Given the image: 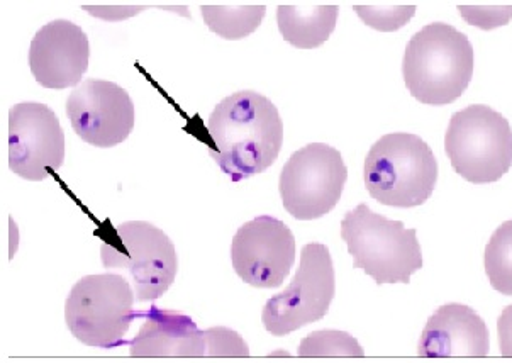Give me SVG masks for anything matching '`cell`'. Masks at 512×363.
<instances>
[{
	"label": "cell",
	"mask_w": 512,
	"mask_h": 363,
	"mask_svg": "<svg viewBox=\"0 0 512 363\" xmlns=\"http://www.w3.org/2000/svg\"><path fill=\"white\" fill-rule=\"evenodd\" d=\"M134 296L123 275H87L65 304L68 330L87 347H121L133 323Z\"/></svg>",
	"instance_id": "52a82bcc"
},
{
	"label": "cell",
	"mask_w": 512,
	"mask_h": 363,
	"mask_svg": "<svg viewBox=\"0 0 512 363\" xmlns=\"http://www.w3.org/2000/svg\"><path fill=\"white\" fill-rule=\"evenodd\" d=\"M299 357H363L365 352L345 331L319 330L306 336L297 350Z\"/></svg>",
	"instance_id": "ffe728a7"
},
{
	"label": "cell",
	"mask_w": 512,
	"mask_h": 363,
	"mask_svg": "<svg viewBox=\"0 0 512 363\" xmlns=\"http://www.w3.org/2000/svg\"><path fill=\"white\" fill-rule=\"evenodd\" d=\"M341 238L353 257V267L362 269L377 284H409L423 269V253L416 229L390 221L358 204L341 221Z\"/></svg>",
	"instance_id": "277c9868"
},
{
	"label": "cell",
	"mask_w": 512,
	"mask_h": 363,
	"mask_svg": "<svg viewBox=\"0 0 512 363\" xmlns=\"http://www.w3.org/2000/svg\"><path fill=\"white\" fill-rule=\"evenodd\" d=\"M497 330L502 357H512V304L502 311Z\"/></svg>",
	"instance_id": "cb8c5ba5"
},
{
	"label": "cell",
	"mask_w": 512,
	"mask_h": 363,
	"mask_svg": "<svg viewBox=\"0 0 512 363\" xmlns=\"http://www.w3.org/2000/svg\"><path fill=\"white\" fill-rule=\"evenodd\" d=\"M207 28L224 40H243L262 24L265 2H202Z\"/></svg>",
	"instance_id": "e0dca14e"
},
{
	"label": "cell",
	"mask_w": 512,
	"mask_h": 363,
	"mask_svg": "<svg viewBox=\"0 0 512 363\" xmlns=\"http://www.w3.org/2000/svg\"><path fill=\"white\" fill-rule=\"evenodd\" d=\"M129 347L133 357H206V336L194 319L151 306Z\"/></svg>",
	"instance_id": "9a60e30c"
},
{
	"label": "cell",
	"mask_w": 512,
	"mask_h": 363,
	"mask_svg": "<svg viewBox=\"0 0 512 363\" xmlns=\"http://www.w3.org/2000/svg\"><path fill=\"white\" fill-rule=\"evenodd\" d=\"M295 238L290 228L272 216H258L243 224L233 238L231 262L245 284L277 289L294 267Z\"/></svg>",
	"instance_id": "30bf717a"
},
{
	"label": "cell",
	"mask_w": 512,
	"mask_h": 363,
	"mask_svg": "<svg viewBox=\"0 0 512 363\" xmlns=\"http://www.w3.org/2000/svg\"><path fill=\"white\" fill-rule=\"evenodd\" d=\"M457 7L465 23L484 31L506 26L512 19V2H460Z\"/></svg>",
	"instance_id": "7402d4cb"
},
{
	"label": "cell",
	"mask_w": 512,
	"mask_h": 363,
	"mask_svg": "<svg viewBox=\"0 0 512 363\" xmlns=\"http://www.w3.org/2000/svg\"><path fill=\"white\" fill-rule=\"evenodd\" d=\"M451 167L472 184H492L512 167V129L502 114L484 104L453 114L446 129Z\"/></svg>",
	"instance_id": "5b68a950"
},
{
	"label": "cell",
	"mask_w": 512,
	"mask_h": 363,
	"mask_svg": "<svg viewBox=\"0 0 512 363\" xmlns=\"http://www.w3.org/2000/svg\"><path fill=\"white\" fill-rule=\"evenodd\" d=\"M101 258L106 269L128 272L138 302L165 296L179 270L172 240L146 221H128L109 229L101 243Z\"/></svg>",
	"instance_id": "8992f818"
},
{
	"label": "cell",
	"mask_w": 512,
	"mask_h": 363,
	"mask_svg": "<svg viewBox=\"0 0 512 363\" xmlns=\"http://www.w3.org/2000/svg\"><path fill=\"white\" fill-rule=\"evenodd\" d=\"M206 357H248L250 348L236 331L224 326L204 330Z\"/></svg>",
	"instance_id": "603a6c76"
},
{
	"label": "cell",
	"mask_w": 512,
	"mask_h": 363,
	"mask_svg": "<svg viewBox=\"0 0 512 363\" xmlns=\"http://www.w3.org/2000/svg\"><path fill=\"white\" fill-rule=\"evenodd\" d=\"M67 116L75 135L97 148L128 140L134 128V104L128 90L107 80L87 79L73 89Z\"/></svg>",
	"instance_id": "7c38bea8"
},
{
	"label": "cell",
	"mask_w": 512,
	"mask_h": 363,
	"mask_svg": "<svg viewBox=\"0 0 512 363\" xmlns=\"http://www.w3.org/2000/svg\"><path fill=\"white\" fill-rule=\"evenodd\" d=\"M348 180L340 151L326 143H309L290 155L280 174L279 190L285 211L299 221L331 213Z\"/></svg>",
	"instance_id": "ba28073f"
},
{
	"label": "cell",
	"mask_w": 512,
	"mask_h": 363,
	"mask_svg": "<svg viewBox=\"0 0 512 363\" xmlns=\"http://www.w3.org/2000/svg\"><path fill=\"white\" fill-rule=\"evenodd\" d=\"M65 133L46 104L21 102L9 112V168L31 182L45 180L65 162Z\"/></svg>",
	"instance_id": "8fae6325"
},
{
	"label": "cell",
	"mask_w": 512,
	"mask_h": 363,
	"mask_svg": "<svg viewBox=\"0 0 512 363\" xmlns=\"http://www.w3.org/2000/svg\"><path fill=\"white\" fill-rule=\"evenodd\" d=\"M336 291L333 258L328 246L309 243L301 252V265L285 291L268 299L263 308L265 330L287 336L328 314Z\"/></svg>",
	"instance_id": "9c48e42d"
},
{
	"label": "cell",
	"mask_w": 512,
	"mask_h": 363,
	"mask_svg": "<svg viewBox=\"0 0 512 363\" xmlns=\"http://www.w3.org/2000/svg\"><path fill=\"white\" fill-rule=\"evenodd\" d=\"M340 16L336 2H280L277 24L289 45L314 50L329 40Z\"/></svg>",
	"instance_id": "2e32d148"
},
{
	"label": "cell",
	"mask_w": 512,
	"mask_h": 363,
	"mask_svg": "<svg viewBox=\"0 0 512 363\" xmlns=\"http://www.w3.org/2000/svg\"><path fill=\"white\" fill-rule=\"evenodd\" d=\"M489 328L474 309L465 304H445L428 319L419 340L424 358L487 357Z\"/></svg>",
	"instance_id": "5bb4252c"
},
{
	"label": "cell",
	"mask_w": 512,
	"mask_h": 363,
	"mask_svg": "<svg viewBox=\"0 0 512 363\" xmlns=\"http://www.w3.org/2000/svg\"><path fill=\"white\" fill-rule=\"evenodd\" d=\"M167 9L179 12L180 16L190 19V12L185 4H160V2H84L82 9L102 21H126L129 17L140 14L145 9Z\"/></svg>",
	"instance_id": "44dd1931"
},
{
	"label": "cell",
	"mask_w": 512,
	"mask_h": 363,
	"mask_svg": "<svg viewBox=\"0 0 512 363\" xmlns=\"http://www.w3.org/2000/svg\"><path fill=\"white\" fill-rule=\"evenodd\" d=\"M211 157L233 182L272 167L284 145V123L268 97L241 90L228 95L207 119Z\"/></svg>",
	"instance_id": "6da1fadb"
},
{
	"label": "cell",
	"mask_w": 512,
	"mask_h": 363,
	"mask_svg": "<svg viewBox=\"0 0 512 363\" xmlns=\"http://www.w3.org/2000/svg\"><path fill=\"white\" fill-rule=\"evenodd\" d=\"M402 73L407 90L421 104H451L474 77V46L450 24H428L407 43Z\"/></svg>",
	"instance_id": "7a4b0ae2"
},
{
	"label": "cell",
	"mask_w": 512,
	"mask_h": 363,
	"mask_svg": "<svg viewBox=\"0 0 512 363\" xmlns=\"http://www.w3.org/2000/svg\"><path fill=\"white\" fill-rule=\"evenodd\" d=\"M414 2H357L353 11L370 28L392 33L406 26L416 14Z\"/></svg>",
	"instance_id": "d6986e66"
},
{
	"label": "cell",
	"mask_w": 512,
	"mask_h": 363,
	"mask_svg": "<svg viewBox=\"0 0 512 363\" xmlns=\"http://www.w3.org/2000/svg\"><path fill=\"white\" fill-rule=\"evenodd\" d=\"M363 180L368 194L384 206H423L438 182V162L423 138L392 133L368 151Z\"/></svg>",
	"instance_id": "3957f363"
},
{
	"label": "cell",
	"mask_w": 512,
	"mask_h": 363,
	"mask_svg": "<svg viewBox=\"0 0 512 363\" xmlns=\"http://www.w3.org/2000/svg\"><path fill=\"white\" fill-rule=\"evenodd\" d=\"M90 45L78 24L56 19L34 34L29 46V68L46 89L78 87L89 68Z\"/></svg>",
	"instance_id": "4fadbf2b"
},
{
	"label": "cell",
	"mask_w": 512,
	"mask_h": 363,
	"mask_svg": "<svg viewBox=\"0 0 512 363\" xmlns=\"http://www.w3.org/2000/svg\"><path fill=\"white\" fill-rule=\"evenodd\" d=\"M484 267L490 285L504 296H512V221L502 223L490 236Z\"/></svg>",
	"instance_id": "ac0fdd59"
}]
</instances>
